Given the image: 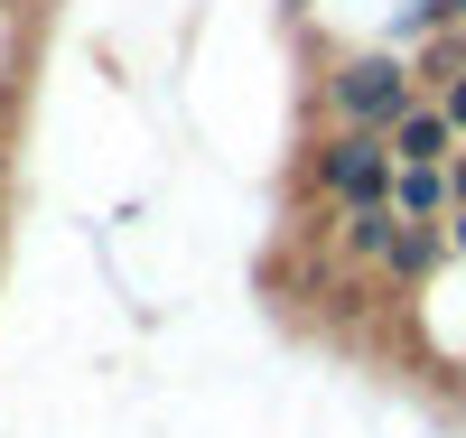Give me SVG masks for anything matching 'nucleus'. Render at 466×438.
<instances>
[{
	"mask_svg": "<svg viewBox=\"0 0 466 438\" xmlns=\"http://www.w3.org/2000/svg\"><path fill=\"white\" fill-rule=\"evenodd\" d=\"M392 233H401V215H392V206H345V215H336V252L373 270L382 252H392Z\"/></svg>",
	"mask_w": 466,
	"mask_h": 438,
	"instance_id": "obj_6",
	"label": "nucleus"
},
{
	"mask_svg": "<svg viewBox=\"0 0 466 438\" xmlns=\"http://www.w3.org/2000/svg\"><path fill=\"white\" fill-rule=\"evenodd\" d=\"M373 270H382L392 290H430L439 270H448V224H401V233H392V252H382Z\"/></svg>",
	"mask_w": 466,
	"mask_h": 438,
	"instance_id": "obj_3",
	"label": "nucleus"
},
{
	"mask_svg": "<svg viewBox=\"0 0 466 438\" xmlns=\"http://www.w3.org/2000/svg\"><path fill=\"white\" fill-rule=\"evenodd\" d=\"M457 19H466V0H457Z\"/></svg>",
	"mask_w": 466,
	"mask_h": 438,
	"instance_id": "obj_10",
	"label": "nucleus"
},
{
	"mask_svg": "<svg viewBox=\"0 0 466 438\" xmlns=\"http://www.w3.org/2000/svg\"><path fill=\"white\" fill-rule=\"evenodd\" d=\"M318 103H327V131H392L401 112L420 103V75H410L401 47H355V56L327 66Z\"/></svg>",
	"mask_w": 466,
	"mask_h": 438,
	"instance_id": "obj_1",
	"label": "nucleus"
},
{
	"mask_svg": "<svg viewBox=\"0 0 466 438\" xmlns=\"http://www.w3.org/2000/svg\"><path fill=\"white\" fill-rule=\"evenodd\" d=\"M448 261H466V206L448 215Z\"/></svg>",
	"mask_w": 466,
	"mask_h": 438,
	"instance_id": "obj_9",
	"label": "nucleus"
},
{
	"mask_svg": "<svg viewBox=\"0 0 466 438\" xmlns=\"http://www.w3.org/2000/svg\"><path fill=\"white\" fill-rule=\"evenodd\" d=\"M392 140L382 131H318L308 140V187L327 196V206L345 215V206H392Z\"/></svg>",
	"mask_w": 466,
	"mask_h": 438,
	"instance_id": "obj_2",
	"label": "nucleus"
},
{
	"mask_svg": "<svg viewBox=\"0 0 466 438\" xmlns=\"http://www.w3.org/2000/svg\"><path fill=\"white\" fill-rule=\"evenodd\" d=\"M430 103H439V112H448V131H457V140H466V66H457V75H448V85H439V94H430Z\"/></svg>",
	"mask_w": 466,
	"mask_h": 438,
	"instance_id": "obj_7",
	"label": "nucleus"
},
{
	"mask_svg": "<svg viewBox=\"0 0 466 438\" xmlns=\"http://www.w3.org/2000/svg\"><path fill=\"white\" fill-rule=\"evenodd\" d=\"M382 140H392V158H401V168H448V149H457L448 112H439L430 94H420V103H410V112H401V122L382 131Z\"/></svg>",
	"mask_w": 466,
	"mask_h": 438,
	"instance_id": "obj_4",
	"label": "nucleus"
},
{
	"mask_svg": "<svg viewBox=\"0 0 466 438\" xmlns=\"http://www.w3.org/2000/svg\"><path fill=\"white\" fill-rule=\"evenodd\" d=\"M448 187H457V206H466V140L448 149Z\"/></svg>",
	"mask_w": 466,
	"mask_h": 438,
	"instance_id": "obj_8",
	"label": "nucleus"
},
{
	"mask_svg": "<svg viewBox=\"0 0 466 438\" xmlns=\"http://www.w3.org/2000/svg\"><path fill=\"white\" fill-rule=\"evenodd\" d=\"M392 215H401V224H448V215H457L448 168H392Z\"/></svg>",
	"mask_w": 466,
	"mask_h": 438,
	"instance_id": "obj_5",
	"label": "nucleus"
}]
</instances>
